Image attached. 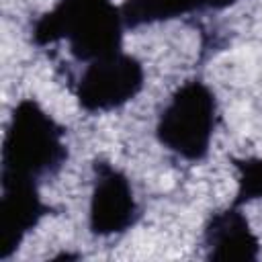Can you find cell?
<instances>
[{"instance_id":"1","label":"cell","mask_w":262,"mask_h":262,"mask_svg":"<svg viewBox=\"0 0 262 262\" xmlns=\"http://www.w3.org/2000/svg\"><path fill=\"white\" fill-rule=\"evenodd\" d=\"M127 27L115 0H57L31 25V41L43 49L66 43L80 63L123 51Z\"/></svg>"},{"instance_id":"2","label":"cell","mask_w":262,"mask_h":262,"mask_svg":"<svg viewBox=\"0 0 262 262\" xmlns=\"http://www.w3.org/2000/svg\"><path fill=\"white\" fill-rule=\"evenodd\" d=\"M68 160V129L37 98H20L12 106L4 129L0 178H23L41 184L57 176Z\"/></svg>"},{"instance_id":"3","label":"cell","mask_w":262,"mask_h":262,"mask_svg":"<svg viewBox=\"0 0 262 262\" xmlns=\"http://www.w3.org/2000/svg\"><path fill=\"white\" fill-rule=\"evenodd\" d=\"M217 125V94L203 78L194 76L172 90L158 113L154 133L166 151L199 164L211 151Z\"/></svg>"},{"instance_id":"4","label":"cell","mask_w":262,"mask_h":262,"mask_svg":"<svg viewBox=\"0 0 262 262\" xmlns=\"http://www.w3.org/2000/svg\"><path fill=\"white\" fill-rule=\"evenodd\" d=\"M145 88V66L139 57L117 51L84 63L76 80L74 96L88 115H106L135 100Z\"/></svg>"},{"instance_id":"5","label":"cell","mask_w":262,"mask_h":262,"mask_svg":"<svg viewBox=\"0 0 262 262\" xmlns=\"http://www.w3.org/2000/svg\"><path fill=\"white\" fill-rule=\"evenodd\" d=\"M141 219L135 188L125 170L106 158L92 162V188L88 199V229L94 237L123 235Z\"/></svg>"},{"instance_id":"6","label":"cell","mask_w":262,"mask_h":262,"mask_svg":"<svg viewBox=\"0 0 262 262\" xmlns=\"http://www.w3.org/2000/svg\"><path fill=\"white\" fill-rule=\"evenodd\" d=\"M39 182L23 178H0V262L12 258L31 231L51 215Z\"/></svg>"},{"instance_id":"7","label":"cell","mask_w":262,"mask_h":262,"mask_svg":"<svg viewBox=\"0 0 262 262\" xmlns=\"http://www.w3.org/2000/svg\"><path fill=\"white\" fill-rule=\"evenodd\" d=\"M201 239L205 258L211 262H254L262 250L244 207L231 201L209 213Z\"/></svg>"},{"instance_id":"8","label":"cell","mask_w":262,"mask_h":262,"mask_svg":"<svg viewBox=\"0 0 262 262\" xmlns=\"http://www.w3.org/2000/svg\"><path fill=\"white\" fill-rule=\"evenodd\" d=\"M207 10L205 0H123L121 12L127 31L170 23Z\"/></svg>"},{"instance_id":"9","label":"cell","mask_w":262,"mask_h":262,"mask_svg":"<svg viewBox=\"0 0 262 262\" xmlns=\"http://www.w3.org/2000/svg\"><path fill=\"white\" fill-rule=\"evenodd\" d=\"M235 170V192L231 203L250 205L254 201H262V156L250 158H231Z\"/></svg>"},{"instance_id":"10","label":"cell","mask_w":262,"mask_h":262,"mask_svg":"<svg viewBox=\"0 0 262 262\" xmlns=\"http://www.w3.org/2000/svg\"><path fill=\"white\" fill-rule=\"evenodd\" d=\"M205 2H207V10H215V12H219V10H225V8L233 6L237 0H205Z\"/></svg>"}]
</instances>
